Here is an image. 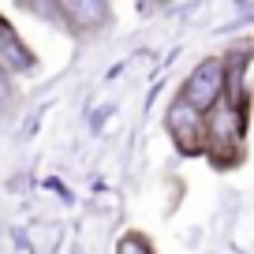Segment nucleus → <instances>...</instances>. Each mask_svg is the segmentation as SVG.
I'll return each mask as SVG.
<instances>
[{
	"mask_svg": "<svg viewBox=\"0 0 254 254\" xmlns=\"http://www.w3.org/2000/svg\"><path fill=\"white\" fill-rule=\"evenodd\" d=\"M243 142H247V116L243 105L221 101L206 116V153L217 168H232L243 161Z\"/></svg>",
	"mask_w": 254,
	"mask_h": 254,
	"instance_id": "obj_1",
	"label": "nucleus"
},
{
	"mask_svg": "<svg viewBox=\"0 0 254 254\" xmlns=\"http://www.w3.org/2000/svg\"><path fill=\"white\" fill-rule=\"evenodd\" d=\"M224 90H228V64H224L221 56H209V60H202L198 67L187 75L180 97L187 105H194L198 112H213L217 105L224 101Z\"/></svg>",
	"mask_w": 254,
	"mask_h": 254,
	"instance_id": "obj_2",
	"label": "nucleus"
},
{
	"mask_svg": "<svg viewBox=\"0 0 254 254\" xmlns=\"http://www.w3.org/2000/svg\"><path fill=\"white\" fill-rule=\"evenodd\" d=\"M168 131H172L176 146L183 153H202L206 150V112H198L194 105H187L183 97H176L168 109Z\"/></svg>",
	"mask_w": 254,
	"mask_h": 254,
	"instance_id": "obj_3",
	"label": "nucleus"
},
{
	"mask_svg": "<svg viewBox=\"0 0 254 254\" xmlns=\"http://www.w3.org/2000/svg\"><path fill=\"white\" fill-rule=\"evenodd\" d=\"M38 67V56L30 53L23 38L11 30V23L0 15V71L4 75H23V71H34Z\"/></svg>",
	"mask_w": 254,
	"mask_h": 254,
	"instance_id": "obj_4",
	"label": "nucleus"
},
{
	"mask_svg": "<svg viewBox=\"0 0 254 254\" xmlns=\"http://www.w3.org/2000/svg\"><path fill=\"white\" fill-rule=\"evenodd\" d=\"M56 8H60L64 26L75 34H97L109 23V4H101V0H71V4H56Z\"/></svg>",
	"mask_w": 254,
	"mask_h": 254,
	"instance_id": "obj_5",
	"label": "nucleus"
},
{
	"mask_svg": "<svg viewBox=\"0 0 254 254\" xmlns=\"http://www.w3.org/2000/svg\"><path fill=\"white\" fill-rule=\"evenodd\" d=\"M116 254H153V247H150V239H142L138 232H127V236L120 239Z\"/></svg>",
	"mask_w": 254,
	"mask_h": 254,
	"instance_id": "obj_6",
	"label": "nucleus"
}]
</instances>
